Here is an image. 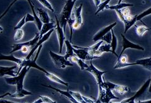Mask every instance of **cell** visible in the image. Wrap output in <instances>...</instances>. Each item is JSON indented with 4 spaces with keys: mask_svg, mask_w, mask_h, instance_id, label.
<instances>
[{
    "mask_svg": "<svg viewBox=\"0 0 151 103\" xmlns=\"http://www.w3.org/2000/svg\"><path fill=\"white\" fill-rule=\"evenodd\" d=\"M30 67L24 66L22 68L19 73L16 77L11 78H5V81L9 85L16 86V92L11 94L10 97L16 99H21L26 96L32 95L31 91H28L24 89V80L27 73L30 70Z\"/></svg>",
    "mask_w": 151,
    "mask_h": 103,
    "instance_id": "1",
    "label": "cell"
},
{
    "mask_svg": "<svg viewBox=\"0 0 151 103\" xmlns=\"http://www.w3.org/2000/svg\"><path fill=\"white\" fill-rule=\"evenodd\" d=\"M42 46H43V45H40V46L39 47V49H37V51L36 53V56H35V58L33 60H31V59L26 60L24 58H23V59H24V61H23L22 65V68L24 67V66H28V67H29L30 68H36V69L39 70L40 72H42L45 74V75L50 80V81L54 82L60 84H62V85L66 86V87H68V83L67 82L63 81V80H62L61 78H60L59 77H58L57 76L54 75V74L51 73H50L47 71H46L44 69V68L39 67L37 64L36 60L38 59V57L39 55L40 51H41V50L42 49Z\"/></svg>",
    "mask_w": 151,
    "mask_h": 103,
    "instance_id": "2",
    "label": "cell"
},
{
    "mask_svg": "<svg viewBox=\"0 0 151 103\" xmlns=\"http://www.w3.org/2000/svg\"><path fill=\"white\" fill-rule=\"evenodd\" d=\"M77 0H67L64 6L63 7L62 12L60 15L59 23L60 26L63 28V30L65 32L66 26L68 21L71 18V15L74 5Z\"/></svg>",
    "mask_w": 151,
    "mask_h": 103,
    "instance_id": "3",
    "label": "cell"
},
{
    "mask_svg": "<svg viewBox=\"0 0 151 103\" xmlns=\"http://www.w3.org/2000/svg\"><path fill=\"white\" fill-rule=\"evenodd\" d=\"M85 71L90 73L91 75L94 77L95 78L97 84L98 86V89H99V92L101 91L104 88L106 87L105 84H104V81L103 79V75L104 74L107 73L106 71H100L96 68L94 65L93 64L92 61L90 62V65H88V68H86Z\"/></svg>",
    "mask_w": 151,
    "mask_h": 103,
    "instance_id": "4",
    "label": "cell"
},
{
    "mask_svg": "<svg viewBox=\"0 0 151 103\" xmlns=\"http://www.w3.org/2000/svg\"><path fill=\"white\" fill-rule=\"evenodd\" d=\"M49 55L55 66L59 69H64L67 67H73V64L70 61L65 59L64 56L54 53L51 50L49 51Z\"/></svg>",
    "mask_w": 151,
    "mask_h": 103,
    "instance_id": "5",
    "label": "cell"
},
{
    "mask_svg": "<svg viewBox=\"0 0 151 103\" xmlns=\"http://www.w3.org/2000/svg\"><path fill=\"white\" fill-rule=\"evenodd\" d=\"M106 86V85H105ZM112 99H119L118 97L116 96L106 86L101 91L99 92L98 98L96 100L98 103H109Z\"/></svg>",
    "mask_w": 151,
    "mask_h": 103,
    "instance_id": "6",
    "label": "cell"
},
{
    "mask_svg": "<svg viewBox=\"0 0 151 103\" xmlns=\"http://www.w3.org/2000/svg\"><path fill=\"white\" fill-rule=\"evenodd\" d=\"M39 39H40L39 33H36L35 37L32 39L30 40V41H29L26 42L15 44L13 45L12 46H11L12 47L13 49L11 50V51H10V54H12L13 53L16 52V51H17L21 50V49L24 47H28L30 50H31L35 46V45H36V44L37 43Z\"/></svg>",
    "mask_w": 151,
    "mask_h": 103,
    "instance_id": "7",
    "label": "cell"
},
{
    "mask_svg": "<svg viewBox=\"0 0 151 103\" xmlns=\"http://www.w3.org/2000/svg\"><path fill=\"white\" fill-rule=\"evenodd\" d=\"M73 51L76 56L82 60H92L96 59H100L101 57H93L91 55L89 51L84 47L73 45Z\"/></svg>",
    "mask_w": 151,
    "mask_h": 103,
    "instance_id": "8",
    "label": "cell"
},
{
    "mask_svg": "<svg viewBox=\"0 0 151 103\" xmlns=\"http://www.w3.org/2000/svg\"><path fill=\"white\" fill-rule=\"evenodd\" d=\"M104 84L111 91H115L117 93L122 96H125L131 92L130 88L128 87H127V86L117 84L108 81L104 82Z\"/></svg>",
    "mask_w": 151,
    "mask_h": 103,
    "instance_id": "9",
    "label": "cell"
},
{
    "mask_svg": "<svg viewBox=\"0 0 151 103\" xmlns=\"http://www.w3.org/2000/svg\"><path fill=\"white\" fill-rule=\"evenodd\" d=\"M55 31V29H53L50 30V31H49L47 33H46L45 34H44V35L41 37L40 38V39L39 40V41L37 42V43L36 44V45L29 51V54H27V55L25 57V59L26 60H29L31 59V57L34 55V52L36 51V50H37V49H39V47L40 46V45H43V44L44 42H45L46 41H47V40L50 38L51 34H52V32H53L54 31Z\"/></svg>",
    "mask_w": 151,
    "mask_h": 103,
    "instance_id": "10",
    "label": "cell"
},
{
    "mask_svg": "<svg viewBox=\"0 0 151 103\" xmlns=\"http://www.w3.org/2000/svg\"><path fill=\"white\" fill-rule=\"evenodd\" d=\"M55 19H56V27H55V30L56 31V32H57L58 41H59V53L61 54L63 44H64L65 41V32L63 30V28L60 25L59 21L58 19L57 16H55Z\"/></svg>",
    "mask_w": 151,
    "mask_h": 103,
    "instance_id": "11",
    "label": "cell"
},
{
    "mask_svg": "<svg viewBox=\"0 0 151 103\" xmlns=\"http://www.w3.org/2000/svg\"><path fill=\"white\" fill-rule=\"evenodd\" d=\"M121 36L122 37V39H123V42H122V44H123V49H122L120 54L119 55V57H121L124 53V51L126 49H136V50H142V51L144 50V48L141 46V45L130 42L128 39H127L126 38V37L123 35V34H121Z\"/></svg>",
    "mask_w": 151,
    "mask_h": 103,
    "instance_id": "12",
    "label": "cell"
},
{
    "mask_svg": "<svg viewBox=\"0 0 151 103\" xmlns=\"http://www.w3.org/2000/svg\"><path fill=\"white\" fill-rule=\"evenodd\" d=\"M83 4H80L79 6L77 7L75 9V22L73 24V30H77L83 24V19L82 17V11Z\"/></svg>",
    "mask_w": 151,
    "mask_h": 103,
    "instance_id": "13",
    "label": "cell"
},
{
    "mask_svg": "<svg viewBox=\"0 0 151 103\" xmlns=\"http://www.w3.org/2000/svg\"><path fill=\"white\" fill-rule=\"evenodd\" d=\"M150 82V79H149L146 82V83L142 85V87L137 91V93L134 96L131 97L129 98L123 100L122 101H121V103H135V100L138 98V97L142 95L144 93V91H146L147 88H149Z\"/></svg>",
    "mask_w": 151,
    "mask_h": 103,
    "instance_id": "14",
    "label": "cell"
},
{
    "mask_svg": "<svg viewBox=\"0 0 151 103\" xmlns=\"http://www.w3.org/2000/svg\"><path fill=\"white\" fill-rule=\"evenodd\" d=\"M134 65H141L144 67L147 70H149L151 72V57L149 58L143 59L136 60L135 62L129 63L127 62L126 64L124 65V68L130 67V66H134Z\"/></svg>",
    "mask_w": 151,
    "mask_h": 103,
    "instance_id": "15",
    "label": "cell"
},
{
    "mask_svg": "<svg viewBox=\"0 0 151 103\" xmlns=\"http://www.w3.org/2000/svg\"><path fill=\"white\" fill-rule=\"evenodd\" d=\"M116 25H117V22H114L111 24H110L108 26L103 28V29H101V31H100L95 34L93 38V41L94 42H98L99 41H101V39L105 36L106 34H107L108 32L111 31L113 29V27H115Z\"/></svg>",
    "mask_w": 151,
    "mask_h": 103,
    "instance_id": "16",
    "label": "cell"
},
{
    "mask_svg": "<svg viewBox=\"0 0 151 103\" xmlns=\"http://www.w3.org/2000/svg\"><path fill=\"white\" fill-rule=\"evenodd\" d=\"M0 60H8L16 63L17 64V67H19V68L18 71H17V75L19 73L21 70L22 69V65L23 61H24V59H19L17 58V57H14L13 55H4L2 54H0Z\"/></svg>",
    "mask_w": 151,
    "mask_h": 103,
    "instance_id": "17",
    "label": "cell"
},
{
    "mask_svg": "<svg viewBox=\"0 0 151 103\" xmlns=\"http://www.w3.org/2000/svg\"><path fill=\"white\" fill-rule=\"evenodd\" d=\"M17 66L13 67H0V77H3L5 75H9L13 77L17 75V72H15L14 70L17 68Z\"/></svg>",
    "mask_w": 151,
    "mask_h": 103,
    "instance_id": "18",
    "label": "cell"
},
{
    "mask_svg": "<svg viewBox=\"0 0 151 103\" xmlns=\"http://www.w3.org/2000/svg\"><path fill=\"white\" fill-rule=\"evenodd\" d=\"M42 85L44 86V87H47V88H50L52 89H54L55 91H56V92L60 93L61 95L65 97V98L68 99L72 103H80L78 101H77L76 99H75L73 98V97L70 94V93H69V90L68 89L67 91H62V90H60L59 89H57V88H54L53 87H52L51 85H44V84H42Z\"/></svg>",
    "mask_w": 151,
    "mask_h": 103,
    "instance_id": "19",
    "label": "cell"
},
{
    "mask_svg": "<svg viewBox=\"0 0 151 103\" xmlns=\"http://www.w3.org/2000/svg\"><path fill=\"white\" fill-rule=\"evenodd\" d=\"M150 14H151V8L147 9L146 10V11H143V12H142V13H141V14H138V15H136V16H133L131 22H130L129 26V29H130L132 26H134L135 24L136 23V22H137V21H141L142 18H144V17H146V16H148V15H150Z\"/></svg>",
    "mask_w": 151,
    "mask_h": 103,
    "instance_id": "20",
    "label": "cell"
},
{
    "mask_svg": "<svg viewBox=\"0 0 151 103\" xmlns=\"http://www.w3.org/2000/svg\"><path fill=\"white\" fill-rule=\"evenodd\" d=\"M37 10L38 13L37 16L43 24H46L50 22V16L47 11L41 8H37Z\"/></svg>",
    "mask_w": 151,
    "mask_h": 103,
    "instance_id": "21",
    "label": "cell"
},
{
    "mask_svg": "<svg viewBox=\"0 0 151 103\" xmlns=\"http://www.w3.org/2000/svg\"><path fill=\"white\" fill-rule=\"evenodd\" d=\"M55 27H56V25H55L54 22L53 21L50 22L49 23L43 24L42 27L41 28V30L39 31L40 38H41L44 34L47 33L50 30L53 29H55Z\"/></svg>",
    "mask_w": 151,
    "mask_h": 103,
    "instance_id": "22",
    "label": "cell"
},
{
    "mask_svg": "<svg viewBox=\"0 0 151 103\" xmlns=\"http://www.w3.org/2000/svg\"><path fill=\"white\" fill-rule=\"evenodd\" d=\"M65 44L66 46V53L64 55L65 59L68 60L69 59H70L71 57L76 55L75 54L74 51H73V47L72 45L71 42H70V41H68V40H65Z\"/></svg>",
    "mask_w": 151,
    "mask_h": 103,
    "instance_id": "23",
    "label": "cell"
},
{
    "mask_svg": "<svg viewBox=\"0 0 151 103\" xmlns=\"http://www.w3.org/2000/svg\"><path fill=\"white\" fill-rule=\"evenodd\" d=\"M111 45L106 44L104 45H101L99 47L94 54V56L95 57H100L101 55L104 52H111L112 51L111 50Z\"/></svg>",
    "mask_w": 151,
    "mask_h": 103,
    "instance_id": "24",
    "label": "cell"
},
{
    "mask_svg": "<svg viewBox=\"0 0 151 103\" xmlns=\"http://www.w3.org/2000/svg\"><path fill=\"white\" fill-rule=\"evenodd\" d=\"M69 59H70V62H72L73 63H75V64H77L78 65V67L80 68V69L82 70H85L88 67V65H87L86 64H85L83 60H81L79 58H78V57L76 55H75V56L71 57V58Z\"/></svg>",
    "mask_w": 151,
    "mask_h": 103,
    "instance_id": "25",
    "label": "cell"
},
{
    "mask_svg": "<svg viewBox=\"0 0 151 103\" xmlns=\"http://www.w3.org/2000/svg\"><path fill=\"white\" fill-rule=\"evenodd\" d=\"M133 6L132 4H129V3H121L120 4H118L114 6H107L106 7V9H112V10H118V9H122L125 8H128V7H131Z\"/></svg>",
    "mask_w": 151,
    "mask_h": 103,
    "instance_id": "26",
    "label": "cell"
},
{
    "mask_svg": "<svg viewBox=\"0 0 151 103\" xmlns=\"http://www.w3.org/2000/svg\"><path fill=\"white\" fill-rule=\"evenodd\" d=\"M111 34H112V39H111V44H110V45H111L112 54L115 55L118 58L119 55L116 54V48H117V42H118L117 38L115 36L113 29H112L111 31Z\"/></svg>",
    "mask_w": 151,
    "mask_h": 103,
    "instance_id": "27",
    "label": "cell"
},
{
    "mask_svg": "<svg viewBox=\"0 0 151 103\" xmlns=\"http://www.w3.org/2000/svg\"><path fill=\"white\" fill-rule=\"evenodd\" d=\"M103 42H104V41H100V42H97L96 44L91 45V46H90V47H84V48H85L86 50H88V51H89L90 54H91V56L95 57V56H94V54L95 53V51H96L98 49H99V47H100V45H102V44L103 43Z\"/></svg>",
    "mask_w": 151,
    "mask_h": 103,
    "instance_id": "28",
    "label": "cell"
},
{
    "mask_svg": "<svg viewBox=\"0 0 151 103\" xmlns=\"http://www.w3.org/2000/svg\"><path fill=\"white\" fill-rule=\"evenodd\" d=\"M32 103H57V102L55 101L52 100L47 96H39V99L36 100Z\"/></svg>",
    "mask_w": 151,
    "mask_h": 103,
    "instance_id": "29",
    "label": "cell"
},
{
    "mask_svg": "<svg viewBox=\"0 0 151 103\" xmlns=\"http://www.w3.org/2000/svg\"><path fill=\"white\" fill-rule=\"evenodd\" d=\"M150 29H149L147 26H136V32L137 35L139 36H143L145 32H146L148 31H150Z\"/></svg>",
    "mask_w": 151,
    "mask_h": 103,
    "instance_id": "30",
    "label": "cell"
},
{
    "mask_svg": "<svg viewBox=\"0 0 151 103\" xmlns=\"http://www.w3.org/2000/svg\"><path fill=\"white\" fill-rule=\"evenodd\" d=\"M37 1L41 4L44 8H47V9L50 11L52 13L54 12V9L53 6H52V4L48 1V0H37Z\"/></svg>",
    "mask_w": 151,
    "mask_h": 103,
    "instance_id": "31",
    "label": "cell"
},
{
    "mask_svg": "<svg viewBox=\"0 0 151 103\" xmlns=\"http://www.w3.org/2000/svg\"><path fill=\"white\" fill-rule=\"evenodd\" d=\"M24 35V31L22 29H17L16 31L14 36V40L15 41H19L23 38Z\"/></svg>",
    "mask_w": 151,
    "mask_h": 103,
    "instance_id": "32",
    "label": "cell"
},
{
    "mask_svg": "<svg viewBox=\"0 0 151 103\" xmlns=\"http://www.w3.org/2000/svg\"><path fill=\"white\" fill-rule=\"evenodd\" d=\"M111 0H105L104 2L101 3V4L99 5V6L98 8V9L96 11V12L95 13V14H97L98 13H99L101 11H103L104 9H106V7L109 4V3L111 1Z\"/></svg>",
    "mask_w": 151,
    "mask_h": 103,
    "instance_id": "33",
    "label": "cell"
},
{
    "mask_svg": "<svg viewBox=\"0 0 151 103\" xmlns=\"http://www.w3.org/2000/svg\"><path fill=\"white\" fill-rule=\"evenodd\" d=\"M18 1V0H13V1L10 3V4L8 6L7 9L4 11V12L1 16H0V20H1V19L3 18V17L8 13V11H9V9H10V8H11V6H13L16 1ZM3 31V29L1 27H0V32H2Z\"/></svg>",
    "mask_w": 151,
    "mask_h": 103,
    "instance_id": "34",
    "label": "cell"
},
{
    "mask_svg": "<svg viewBox=\"0 0 151 103\" xmlns=\"http://www.w3.org/2000/svg\"><path fill=\"white\" fill-rule=\"evenodd\" d=\"M26 16H23V18L18 22V23L16 24V26L14 27V29L15 31L17 30V29H21L24 26V24H26Z\"/></svg>",
    "mask_w": 151,
    "mask_h": 103,
    "instance_id": "35",
    "label": "cell"
},
{
    "mask_svg": "<svg viewBox=\"0 0 151 103\" xmlns=\"http://www.w3.org/2000/svg\"><path fill=\"white\" fill-rule=\"evenodd\" d=\"M111 39H112V34H111V32H109L101 39V41H104V42H106L107 44H110L111 42Z\"/></svg>",
    "mask_w": 151,
    "mask_h": 103,
    "instance_id": "36",
    "label": "cell"
},
{
    "mask_svg": "<svg viewBox=\"0 0 151 103\" xmlns=\"http://www.w3.org/2000/svg\"><path fill=\"white\" fill-rule=\"evenodd\" d=\"M26 23L27 22H35V18L33 15H31L29 13H27L26 15Z\"/></svg>",
    "mask_w": 151,
    "mask_h": 103,
    "instance_id": "37",
    "label": "cell"
},
{
    "mask_svg": "<svg viewBox=\"0 0 151 103\" xmlns=\"http://www.w3.org/2000/svg\"><path fill=\"white\" fill-rule=\"evenodd\" d=\"M0 103H17V102H12V101L7 100V99H4V98H1V99H0Z\"/></svg>",
    "mask_w": 151,
    "mask_h": 103,
    "instance_id": "38",
    "label": "cell"
},
{
    "mask_svg": "<svg viewBox=\"0 0 151 103\" xmlns=\"http://www.w3.org/2000/svg\"><path fill=\"white\" fill-rule=\"evenodd\" d=\"M29 50H31L29 49L28 47H22L21 49V51H22V53H24V54H26V53H27V52H28L29 51Z\"/></svg>",
    "mask_w": 151,
    "mask_h": 103,
    "instance_id": "39",
    "label": "cell"
},
{
    "mask_svg": "<svg viewBox=\"0 0 151 103\" xmlns=\"http://www.w3.org/2000/svg\"><path fill=\"white\" fill-rule=\"evenodd\" d=\"M93 1L95 3V4L96 6V8H98L99 6V5L101 4V0H93Z\"/></svg>",
    "mask_w": 151,
    "mask_h": 103,
    "instance_id": "40",
    "label": "cell"
},
{
    "mask_svg": "<svg viewBox=\"0 0 151 103\" xmlns=\"http://www.w3.org/2000/svg\"><path fill=\"white\" fill-rule=\"evenodd\" d=\"M135 103H151V99L147 100V101H139L138 102H136Z\"/></svg>",
    "mask_w": 151,
    "mask_h": 103,
    "instance_id": "41",
    "label": "cell"
},
{
    "mask_svg": "<svg viewBox=\"0 0 151 103\" xmlns=\"http://www.w3.org/2000/svg\"><path fill=\"white\" fill-rule=\"evenodd\" d=\"M10 95H11V93H5L4 94H3V95H1V96H0V99L4 98L5 96H10Z\"/></svg>",
    "mask_w": 151,
    "mask_h": 103,
    "instance_id": "42",
    "label": "cell"
},
{
    "mask_svg": "<svg viewBox=\"0 0 151 103\" xmlns=\"http://www.w3.org/2000/svg\"><path fill=\"white\" fill-rule=\"evenodd\" d=\"M149 92L151 93V78H150V82L149 87Z\"/></svg>",
    "mask_w": 151,
    "mask_h": 103,
    "instance_id": "43",
    "label": "cell"
},
{
    "mask_svg": "<svg viewBox=\"0 0 151 103\" xmlns=\"http://www.w3.org/2000/svg\"><path fill=\"white\" fill-rule=\"evenodd\" d=\"M122 1H123V0H119V1H118V4H120V3H122Z\"/></svg>",
    "mask_w": 151,
    "mask_h": 103,
    "instance_id": "44",
    "label": "cell"
},
{
    "mask_svg": "<svg viewBox=\"0 0 151 103\" xmlns=\"http://www.w3.org/2000/svg\"><path fill=\"white\" fill-rule=\"evenodd\" d=\"M109 103H121V102H111V101H110Z\"/></svg>",
    "mask_w": 151,
    "mask_h": 103,
    "instance_id": "45",
    "label": "cell"
}]
</instances>
